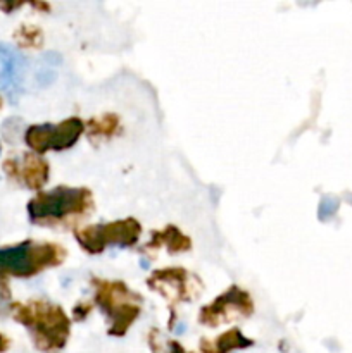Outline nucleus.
<instances>
[{
	"label": "nucleus",
	"mask_w": 352,
	"mask_h": 353,
	"mask_svg": "<svg viewBox=\"0 0 352 353\" xmlns=\"http://www.w3.org/2000/svg\"><path fill=\"white\" fill-rule=\"evenodd\" d=\"M16 321L28 327L38 348L45 352L61 350L69 338L71 321L62 307L48 302L16 303L12 307Z\"/></svg>",
	"instance_id": "1"
},
{
	"label": "nucleus",
	"mask_w": 352,
	"mask_h": 353,
	"mask_svg": "<svg viewBox=\"0 0 352 353\" xmlns=\"http://www.w3.org/2000/svg\"><path fill=\"white\" fill-rule=\"evenodd\" d=\"M93 209V196L88 188L57 186L50 192H40L28 203V214L33 223L61 224L81 219Z\"/></svg>",
	"instance_id": "2"
},
{
	"label": "nucleus",
	"mask_w": 352,
	"mask_h": 353,
	"mask_svg": "<svg viewBox=\"0 0 352 353\" xmlns=\"http://www.w3.org/2000/svg\"><path fill=\"white\" fill-rule=\"evenodd\" d=\"M68 252L55 243L23 241L14 247L0 248V276L31 278L48 268L64 262Z\"/></svg>",
	"instance_id": "3"
},
{
	"label": "nucleus",
	"mask_w": 352,
	"mask_h": 353,
	"mask_svg": "<svg viewBox=\"0 0 352 353\" xmlns=\"http://www.w3.org/2000/svg\"><path fill=\"white\" fill-rule=\"evenodd\" d=\"M95 286V303L110 319L109 334L123 336L131 324L140 316L141 296L131 292L124 283L107 281V279H92Z\"/></svg>",
	"instance_id": "4"
},
{
	"label": "nucleus",
	"mask_w": 352,
	"mask_h": 353,
	"mask_svg": "<svg viewBox=\"0 0 352 353\" xmlns=\"http://www.w3.org/2000/svg\"><path fill=\"white\" fill-rule=\"evenodd\" d=\"M141 234V226L137 219L113 221L107 224H92L76 231V241L88 254H102L110 245L133 247Z\"/></svg>",
	"instance_id": "5"
},
{
	"label": "nucleus",
	"mask_w": 352,
	"mask_h": 353,
	"mask_svg": "<svg viewBox=\"0 0 352 353\" xmlns=\"http://www.w3.org/2000/svg\"><path fill=\"white\" fill-rule=\"evenodd\" d=\"M85 123L79 117H69L59 124H33L28 128L24 140L37 155L48 150L61 152L71 148L81 137Z\"/></svg>",
	"instance_id": "6"
},
{
	"label": "nucleus",
	"mask_w": 352,
	"mask_h": 353,
	"mask_svg": "<svg viewBox=\"0 0 352 353\" xmlns=\"http://www.w3.org/2000/svg\"><path fill=\"white\" fill-rule=\"evenodd\" d=\"M254 312V303L247 292L238 286H231L226 293L217 296L213 303L204 307L199 314V323L206 326H219L230 321L248 317Z\"/></svg>",
	"instance_id": "7"
},
{
	"label": "nucleus",
	"mask_w": 352,
	"mask_h": 353,
	"mask_svg": "<svg viewBox=\"0 0 352 353\" xmlns=\"http://www.w3.org/2000/svg\"><path fill=\"white\" fill-rule=\"evenodd\" d=\"M192 279V274H188L185 269L168 268L152 272L150 278L147 279V285L168 299L173 305H178L182 302H190L199 293V290L193 288Z\"/></svg>",
	"instance_id": "8"
},
{
	"label": "nucleus",
	"mask_w": 352,
	"mask_h": 353,
	"mask_svg": "<svg viewBox=\"0 0 352 353\" xmlns=\"http://www.w3.org/2000/svg\"><path fill=\"white\" fill-rule=\"evenodd\" d=\"M6 169L28 188L38 190L48 181L47 161L40 159L37 154H26L21 161H7Z\"/></svg>",
	"instance_id": "9"
},
{
	"label": "nucleus",
	"mask_w": 352,
	"mask_h": 353,
	"mask_svg": "<svg viewBox=\"0 0 352 353\" xmlns=\"http://www.w3.org/2000/svg\"><path fill=\"white\" fill-rule=\"evenodd\" d=\"M23 74V57L12 47L0 43V90L10 93L19 88Z\"/></svg>",
	"instance_id": "10"
},
{
	"label": "nucleus",
	"mask_w": 352,
	"mask_h": 353,
	"mask_svg": "<svg viewBox=\"0 0 352 353\" xmlns=\"http://www.w3.org/2000/svg\"><path fill=\"white\" fill-rule=\"evenodd\" d=\"M161 247H168V250L171 254H176V252H188L192 248V241L178 228L169 224L162 231H154L152 233V240L150 243L145 245V250H155V248Z\"/></svg>",
	"instance_id": "11"
},
{
	"label": "nucleus",
	"mask_w": 352,
	"mask_h": 353,
	"mask_svg": "<svg viewBox=\"0 0 352 353\" xmlns=\"http://www.w3.org/2000/svg\"><path fill=\"white\" fill-rule=\"evenodd\" d=\"M252 340H247L244 334L240 333V330H231L223 333L221 336H217L213 341H202V352L204 353H228L231 350H237V348H245L251 347Z\"/></svg>",
	"instance_id": "12"
},
{
	"label": "nucleus",
	"mask_w": 352,
	"mask_h": 353,
	"mask_svg": "<svg viewBox=\"0 0 352 353\" xmlns=\"http://www.w3.org/2000/svg\"><path fill=\"white\" fill-rule=\"evenodd\" d=\"M117 126H119V121L114 114H104V116L90 121L88 133L90 137H113Z\"/></svg>",
	"instance_id": "13"
},
{
	"label": "nucleus",
	"mask_w": 352,
	"mask_h": 353,
	"mask_svg": "<svg viewBox=\"0 0 352 353\" xmlns=\"http://www.w3.org/2000/svg\"><path fill=\"white\" fill-rule=\"evenodd\" d=\"M0 103H2V102H0Z\"/></svg>",
	"instance_id": "14"
}]
</instances>
